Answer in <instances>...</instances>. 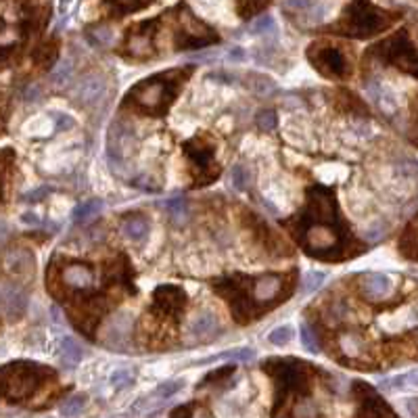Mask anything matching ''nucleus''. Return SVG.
<instances>
[{
    "label": "nucleus",
    "instance_id": "1",
    "mask_svg": "<svg viewBox=\"0 0 418 418\" xmlns=\"http://www.w3.org/2000/svg\"><path fill=\"white\" fill-rule=\"evenodd\" d=\"M291 230L310 255L329 260V253H337L343 247L345 228L339 220L335 193L324 186H314L310 191L308 211L293 218Z\"/></svg>",
    "mask_w": 418,
    "mask_h": 418
},
{
    "label": "nucleus",
    "instance_id": "2",
    "mask_svg": "<svg viewBox=\"0 0 418 418\" xmlns=\"http://www.w3.org/2000/svg\"><path fill=\"white\" fill-rule=\"evenodd\" d=\"M182 75H184L182 71H176L172 75L159 73L149 80H142L140 84H136L130 90V94L126 96V103L132 105L140 113L163 115L178 94V88H180L178 77H182Z\"/></svg>",
    "mask_w": 418,
    "mask_h": 418
},
{
    "label": "nucleus",
    "instance_id": "3",
    "mask_svg": "<svg viewBox=\"0 0 418 418\" xmlns=\"http://www.w3.org/2000/svg\"><path fill=\"white\" fill-rule=\"evenodd\" d=\"M391 21L394 15L373 6L368 0H352V4L345 8L343 19L337 25H333L331 31L345 33L352 38H371L383 31Z\"/></svg>",
    "mask_w": 418,
    "mask_h": 418
},
{
    "label": "nucleus",
    "instance_id": "4",
    "mask_svg": "<svg viewBox=\"0 0 418 418\" xmlns=\"http://www.w3.org/2000/svg\"><path fill=\"white\" fill-rule=\"evenodd\" d=\"M50 377L48 368L31 362H15L0 368V396L8 402H23L29 398L44 379Z\"/></svg>",
    "mask_w": 418,
    "mask_h": 418
},
{
    "label": "nucleus",
    "instance_id": "5",
    "mask_svg": "<svg viewBox=\"0 0 418 418\" xmlns=\"http://www.w3.org/2000/svg\"><path fill=\"white\" fill-rule=\"evenodd\" d=\"M306 364L297 360H268L264 362V371L276 379V402L281 404L285 398L293 394H308V375Z\"/></svg>",
    "mask_w": 418,
    "mask_h": 418
},
{
    "label": "nucleus",
    "instance_id": "6",
    "mask_svg": "<svg viewBox=\"0 0 418 418\" xmlns=\"http://www.w3.org/2000/svg\"><path fill=\"white\" fill-rule=\"evenodd\" d=\"M373 54L381 57L385 63H396L402 71L417 75V48L410 42L406 29H400L396 36L379 42L373 48Z\"/></svg>",
    "mask_w": 418,
    "mask_h": 418
},
{
    "label": "nucleus",
    "instance_id": "7",
    "mask_svg": "<svg viewBox=\"0 0 418 418\" xmlns=\"http://www.w3.org/2000/svg\"><path fill=\"white\" fill-rule=\"evenodd\" d=\"M184 153L193 161L195 172L199 174L197 176V184H207L220 174V167H218V163L214 159V147L207 142V138L197 136V138L184 142Z\"/></svg>",
    "mask_w": 418,
    "mask_h": 418
},
{
    "label": "nucleus",
    "instance_id": "8",
    "mask_svg": "<svg viewBox=\"0 0 418 418\" xmlns=\"http://www.w3.org/2000/svg\"><path fill=\"white\" fill-rule=\"evenodd\" d=\"M308 57H310V63L327 77H345L350 73L348 59L339 48L314 44L310 46Z\"/></svg>",
    "mask_w": 418,
    "mask_h": 418
},
{
    "label": "nucleus",
    "instance_id": "9",
    "mask_svg": "<svg viewBox=\"0 0 418 418\" xmlns=\"http://www.w3.org/2000/svg\"><path fill=\"white\" fill-rule=\"evenodd\" d=\"M188 301V295L176 285H161L153 293V310L163 318H178Z\"/></svg>",
    "mask_w": 418,
    "mask_h": 418
},
{
    "label": "nucleus",
    "instance_id": "10",
    "mask_svg": "<svg viewBox=\"0 0 418 418\" xmlns=\"http://www.w3.org/2000/svg\"><path fill=\"white\" fill-rule=\"evenodd\" d=\"M63 283L71 291L88 293L94 287V272H92L90 266H86L82 262H69L63 268Z\"/></svg>",
    "mask_w": 418,
    "mask_h": 418
},
{
    "label": "nucleus",
    "instance_id": "11",
    "mask_svg": "<svg viewBox=\"0 0 418 418\" xmlns=\"http://www.w3.org/2000/svg\"><path fill=\"white\" fill-rule=\"evenodd\" d=\"M356 394L360 396V402L366 406V410H360L358 415L360 417H396V412L391 410V408H387V406H381L383 404V400L368 387V385H364V383H356Z\"/></svg>",
    "mask_w": 418,
    "mask_h": 418
},
{
    "label": "nucleus",
    "instance_id": "12",
    "mask_svg": "<svg viewBox=\"0 0 418 418\" xmlns=\"http://www.w3.org/2000/svg\"><path fill=\"white\" fill-rule=\"evenodd\" d=\"M147 27H149V21L136 25V27L130 31V36H128L126 48H128L134 57H149V54H153V33H149Z\"/></svg>",
    "mask_w": 418,
    "mask_h": 418
},
{
    "label": "nucleus",
    "instance_id": "13",
    "mask_svg": "<svg viewBox=\"0 0 418 418\" xmlns=\"http://www.w3.org/2000/svg\"><path fill=\"white\" fill-rule=\"evenodd\" d=\"M105 92V80L100 75H88L75 90V98L80 105H94Z\"/></svg>",
    "mask_w": 418,
    "mask_h": 418
},
{
    "label": "nucleus",
    "instance_id": "14",
    "mask_svg": "<svg viewBox=\"0 0 418 418\" xmlns=\"http://www.w3.org/2000/svg\"><path fill=\"white\" fill-rule=\"evenodd\" d=\"M362 289H364L368 299H385L389 295V291H391V281H389V276L379 274V272L364 274Z\"/></svg>",
    "mask_w": 418,
    "mask_h": 418
},
{
    "label": "nucleus",
    "instance_id": "15",
    "mask_svg": "<svg viewBox=\"0 0 418 418\" xmlns=\"http://www.w3.org/2000/svg\"><path fill=\"white\" fill-rule=\"evenodd\" d=\"M0 308L8 318H17L25 310V295L19 289L6 287L0 291Z\"/></svg>",
    "mask_w": 418,
    "mask_h": 418
},
{
    "label": "nucleus",
    "instance_id": "16",
    "mask_svg": "<svg viewBox=\"0 0 418 418\" xmlns=\"http://www.w3.org/2000/svg\"><path fill=\"white\" fill-rule=\"evenodd\" d=\"M82 356H84V352H82V348L71 339V337H65L63 341H61V348H59V358H61V362H63V366H67V368H75L80 362H82Z\"/></svg>",
    "mask_w": 418,
    "mask_h": 418
},
{
    "label": "nucleus",
    "instance_id": "17",
    "mask_svg": "<svg viewBox=\"0 0 418 418\" xmlns=\"http://www.w3.org/2000/svg\"><path fill=\"white\" fill-rule=\"evenodd\" d=\"M4 262H6V268L17 274H25L33 270V257L29 251H10Z\"/></svg>",
    "mask_w": 418,
    "mask_h": 418
},
{
    "label": "nucleus",
    "instance_id": "18",
    "mask_svg": "<svg viewBox=\"0 0 418 418\" xmlns=\"http://www.w3.org/2000/svg\"><path fill=\"white\" fill-rule=\"evenodd\" d=\"M103 211V201L100 199H90L86 203H80L75 209H73V220L75 222H86V220H92L94 216H98Z\"/></svg>",
    "mask_w": 418,
    "mask_h": 418
},
{
    "label": "nucleus",
    "instance_id": "19",
    "mask_svg": "<svg viewBox=\"0 0 418 418\" xmlns=\"http://www.w3.org/2000/svg\"><path fill=\"white\" fill-rule=\"evenodd\" d=\"M218 329H220V324L214 314H201L193 324V333L197 337H211L218 333Z\"/></svg>",
    "mask_w": 418,
    "mask_h": 418
},
{
    "label": "nucleus",
    "instance_id": "20",
    "mask_svg": "<svg viewBox=\"0 0 418 418\" xmlns=\"http://www.w3.org/2000/svg\"><path fill=\"white\" fill-rule=\"evenodd\" d=\"M247 82H249V88H251L255 94H262V96H268V94H272V92L276 90L274 80H270V77H266V75H260V73L249 75Z\"/></svg>",
    "mask_w": 418,
    "mask_h": 418
},
{
    "label": "nucleus",
    "instance_id": "21",
    "mask_svg": "<svg viewBox=\"0 0 418 418\" xmlns=\"http://www.w3.org/2000/svg\"><path fill=\"white\" fill-rule=\"evenodd\" d=\"M124 232L126 237H130L132 241H142L149 234V224L142 218H130L124 224Z\"/></svg>",
    "mask_w": 418,
    "mask_h": 418
},
{
    "label": "nucleus",
    "instance_id": "22",
    "mask_svg": "<svg viewBox=\"0 0 418 418\" xmlns=\"http://www.w3.org/2000/svg\"><path fill=\"white\" fill-rule=\"evenodd\" d=\"M71 73H73V63L69 61V59H63L54 69H52V73H50V80L54 82V84H59V86H63V84H67L69 82V77H71Z\"/></svg>",
    "mask_w": 418,
    "mask_h": 418
},
{
    "label": "nucleus",
    "instance_id": "23",
    "mask_svg": "<svg viewBox=\"0 0 418 418\" xmlns=\"http://www.w3.org/2000/svg\"><path fill=\"white\" fill-rule=\"evenodd\" d=\"M341 350L348 356H362L364 354V341L356 335H345V337H341Z\"/></svg>",
    "mask_w": 418,
    "mask_h": 418
},
{
    "label": "nucleus",
    "instance_id": "24",
    "mask_svg": "<svg viewBox=\"0 0 418 418\" xmlns=\"http://www.w3.org/2000/svg\"><path fill=\"white\" fill-rule=\"evenodd\" d=\"M84 404H86V398H84V396H73V398H69V400L63 404L61 415H63V417H75V415L82 412Z\"/></svg>",
    "mask_w": 418,
    "mask_h": 418
},
{
    "label": "nucleus",
    "instance_id": "25",
    "mask_svg": "<svg viewBox=\"0 0 418 418\" xmlns=\"http://www.w3.org/2000/svg\"><path fill=\"white\" fill-rule=\"evenodd\" d=\"M165 209L170 211V216L176 220V222H182L186 218V203L182 199H172L165 203Z\"/></svg>",
    "mask_w": 418,
    "mask_h": 418
},
{
    "label": "nucleus",
    "instance_id": "26",
    "mask_svg": "<svg viewBox=\"0 0 418 418\" xmlns=\"http://www.w3.org/2000/svg\"><path fill=\"white\" fill-rule=\"evenodd\" d=\"M274 29H276V23H274V19L270 15H264V17L255 19L253 25H251L253 33H266V31H274Z\"/></svg>",
    "mask_w": 418,
    "mask_h": 418
},
{
    "label": "nucleus",
    "instance_id": "27",
    "mask_svg": "<svg viewBox=\"0 0 418 418\" xmlns=\"http://www.w3.org/2000/svg\"><path fill=\"white\" fill-rule=\"evenodd\" d=\"M322 283H324V274H322V272H308V274L304 276V293L316 291Z\"/></svg>",
    "mask_w": 418,
    "mask_h": 418
},
{
    "label": "nucleus",
    "instance_id": "28",
    "mask_svg": "<svg viewBox=\"0 0 418 418\" xmlns=\"http://www.w3.org/2000/svg\"><path fill=\"white\" fill-rule=\"evenodd\" d=\"M291 337H293V329L291 327H281V329H276V331L270 333V343H274V345H287L291 341Z\"/></svg>",
    "mask_w": 418,
    "mask_h": 418
},
{
    "label": "nucleus",
    "instance_id": "29",
    "mask_svg": "<svg viewBox=\"0 0 418 418\" xmlns=\"http://www.w3.org/2000/svg\"><path fill=\"white\" fill-rule=\"evenodd\" d=\"M257 126H260V130H264V132L274 130V128H276V113L270 111V109L262 111V113L257 115Z\"/></svg>",
    "mask_w": 418,
    "mask_h": 418
},
{
    "label": "nucleus",
    "instance_id": "30",
    "mask_svg": "<svg viewBox=\"0 0 418 418\" xmlns=\"http://www.w3.org/2000/svg\"><path fill=\"white\" fill-rule=\"evenodd\" d=\"M253 356H255V352H253V350H249V348L228 350V352L220 354V358H230V360H241V362H247V360H251Z\"/></svg>",
    "mask_w": 418,
    "mask_h": 418
},
{
    "label": "nucleus",
    "instance_id": "31",
    "mask_svg": "<svg viewBox=\"0 0 418 418\" xmlns=\"http://www.w3.org/2000/svg\"><path fill=\"white\" fill-rule=\"evenodd\" d=\"M40 52H42V54H38V57H36V61H38L42 67H46V69H48V67L52 65L54 57H57V46H52V44H46V46H44Z\"/></svg>",
    "mask_w": 418,
    "mask_h": 418
},
{
    "label": "nucleus",
    "instance_id": "32",
    "mask_svg": "<svg viewBox=\"0 0 418 418\" xmlns=\"http://www.w3.org/2000/svg\"><path fill=\"white\" fill-rule=\"evenodd\" d=\"M232 184H234V188H239V191H245V188H247V170H245L243 165H237V167L232 170Z\"/></svg>",
    "mask_w": 418,
    "mask_h": 418
},
{
    "label": "nucleus",
    "instance_id": "33",
    "mask_svg": "<svg viewBox=\"0 0 418 418\" xmlns=\"http://www.w3.org/2000/svg\"><path fill=\"white\" fill-rule=\"evenodd\" d=\"M301 343H304V348H306V350H310L312 354H316V352H318V345H316V341H314V335H312V331H310V327H308V324H301Z\"/></svg>",
    "mask_w": 418,
    "mask_h": 418
},
{
    "label": "nucleus",
    "instance_id": "34",
    "mask_svg": "<svg viewBox=\"0 0 418 418\" xmlns=\"http://www.w3.org/2000/svg\"><path fill=\"white\" fill-rule=\"evenodd\" d=\"M132 381H134V377H132L130 371H115L113 377H111V383H113L115 387H128Z\"/></svg>",
    "mask_w": 418,
    "mask_h": 418
},
{
    "label": "nucleus",
    "instance_id": "35",
    "mask_svg": "<svg viewBox=\"0 0 418 418\" xmlns=\"http://www.w3.org/2000/svg\"><path fill=\"white\" fill-rule=\"evenodd\" d=\"M182 381H172V383H165V385H161L159 389H157V396H161V398H170V396H174V394H178L180 389H182Z\"/></svg>",
    "mask_w": 418,
    "mask_h": 418
},
{
    "label": "nucleus",
    "instance_id": "36",
    "mask_svg": "<svg viewBox=\"0 0 418 418\" xmlns=\"http://www.w3.org/2000/svg\"><path fill=\"white\" fill-rule=\"evenodd\" d=\"M124 10H134V8H142V6H147L151 0H115Z\"/></svg>",
    "mask_w": 418,
    "mask_h": 418
},
{
    "label": "nucleus",
    "instance_id": "37",
    "mask_svg": "<svg viewBox=\"0 0 418 418\" xmlns=\"http://www.w3.org/2000/svg\"><path fill=\"white\" fill-rule=\"evenodd\" d=\"M52 115L57 117V126L59 128H71L73 126V121H71L69 115H65V113H52Z\"/></svg>",
    "mask_w": 418,
    "mask_h": 418
},
{
    "label": "nucleus",
    "instance_id": "38",
    "mask_svg": "<svg viewBox=\"0 0 418 418\" xmlns=\"http://www.w3.org/2000/svg\"><path fill=\"white\" fill-rule=\"evenodd\" d=\"M383 234H385V226H383V224H377V226H373V228L368 230V239H371V241H379Z\"/></svg>",
    "mask_w": 418,
    "mask_h": 418
},
{
    "label": "nucleus",
    "instance_id": "39",
    "mask_svg": "<svg viewBox=\"0 0 418 418\" xmlns=\"http://www.w3.org/2000/svg\"><path fill=\"white\" fill-rule=\"evenodd\" d=\"M287 6L289 8H297V10H304L310 6V0H287Z\"/></svg>",
    "mask_w": 418,
    "mask_h": 418
},
{
    "label": "nucleus",
    "instance_id": "40",
    "mask_svg": "<svg viewBox=\"0 0 418 418\" xmlns=\"http://www.w3.org/2000/svg\"><path fill=\"white\" fill-rule=\"evenodd\" d=\"M253 2H260V0H241V13H243V15H249L251 10H255V8H253ZM260 6H262V2H260Z\"/></svg>",
    "mask_w": 418,
    "mask_h": 418
},
{
    "label": "nucleus",
    "instance_id": "41",
    "mask_svg": "<svg viewBox=\"0 0 418 418\" xmlns=\"http://www.w3.org/2000/svg\"><path fill=\"white\" fill-rule=\"evenodd\" d=\"M245 57H247V54H245L243 48H232V50H230V59H232V61H245Z\"/></svg>",
    "mask_w": 418,
    "mask_h": 418
},
{
    "label": "nucleus",
    "instance_id": "42",
    "mask_svg": "<svg viewBox=\"0 0 418 418\" xmlns=\"http://www.w3.org/2000/svg\"><path fill=\"white\" fill-rule=\"evenodd\" d=\"M23 222H25V224H38V216H33V214H23Z\"/></svg>",
    "mask_w": 418,
    "mask_h": 418
},
{
    "label": "nucleus",
    "instance_id": "43",
    "mask_svg": "<svg viewBox=\"0 0 418 418\" xmlns=\"http://www.w3.org/2000/svg\"><path fill=\"white\" fill-rule=\"evenodd\" d=\"M40 96V90L38 88H31L29 92H27V100H31V98H38Z\"/></svg>",
    "mask_w": 418,
    "mask_h": 418
},
{
    "label": "nucleus",
    "instance_id": "44",
    "mask_svg": "<svg viewBox=\"0 0 418 418\" xmlns=\"http://www.w3.org/2000/svg\"><path fill=\"white\" fill-rule=\"evenodd\" d=\"M44 195H46V191L42 188L40 193H29V195H27V199H40V197H44Z\"/></svg>",
    "mask_w": 418,
    "mask_h": 418
},
{
    "label": "nucleus",
    "instance_id": "45",
    "mask_svg": "<svg viewBox=\"0 0 418 418\" xmlns=\"http://www.w3.org/2000/svg\"><path fill=\"white\" fill-rule=\"evenodd\" d=\"M4 234H6V226H4V224H0V239H2Z\"/></svg>",
    "mask_w": 418,
    "mask_h": 418
}]
</instances>
